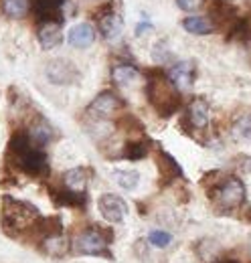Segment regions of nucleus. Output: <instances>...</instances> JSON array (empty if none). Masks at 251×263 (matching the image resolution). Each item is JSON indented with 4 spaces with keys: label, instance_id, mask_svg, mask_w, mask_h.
<instances>
[{
    "label": "nucleus",
    "instance_id": "nucleus-1",
    "mask_svg": "<svg viewBox=\"0 0 251 263\" xmlns=\"http://www.w3.org/2000/svg\"><path fill=\"white\" fill-rule=\"evenodd\" d=\"M8 160L14 168H19L29 176H45L49 172L47 156L41 152V148L32 146L27 132L12 134L8 144Z\"/></svg>",
    "mask_w": 251,
    "mask_h": 263
},
{
    "label": "nucleus",
    "instance_id": "nucleus-2",
    "mask_svg": "<svg viewBox=\"0 0 251 263\" xmlns=\"http://www.w3.org/2000/svg\"><path fill=\"white\" fill-rule=\"evenodd\" d=\"M41 219L39 209L25 202V200H16L12 197H4L2 200V229L8 235H19L23 231L32 229V225Z\"/></svg>",
    "mask_w": 251,
    "mask_h": 263
},
{
    "label": "nucleus",
    "instance_id": "nucleus-3",
    "mask_svg": "<svg viewBox=\"0 0 251 263\" xmlns=\"http://www.w3.org/2000/svg\"><path fill=\"white\" fill-rule=\"evenodd\" d=\"M146 96H148L150 103L156 107V111L162 118L172 116L181 105V96L176 93V87L160 71H150L148 73Z\"/></svg>",
    "mask_w": 251,
    "mask_h": 263
},
{
    "label": "nucleus",
    "instance_id": "nucleus-4",
    "mask_svg": "<svg viewBox=\"0 0 251 263\" xmlns=\"http://www.w3.org/2000/svg\"><path fill=\"white\" fill-rule=\"evenodd\" d=\"M213 198L223 211H231L245 200V186L239 178H225L213 191Z\"/></svg>",
    "mask_w": 251,
    "mask_h": 263
},
{
    "label": "nucleus",
    "instance_id": "nucleus-5",
    "mask_svg": "<svg viewBox=\"0 0 251 263\" xmlns=\"http://www.w3.org/2000/svg\"><path fill=\"white\" fill-rule=\"evenodd\" d=\"M114 233L103 229H87L77 237V251L83 255H107V243L112 241Z\"/></svg>",
    "mask_w": 251,
    "mask_h": 263
},
{
    "label": "nucleus",
    "instance_id": "nucleus-6",
    "mask_svg": "<svg viewBox=\"0 0 251 263\" xmlns=\"http://www.w3.org/2000/svg\"><path fill=\"white\" fill-rule=\"evenodd\" d=\"M47 79L55 85H73L79 79V71L67 59H55L47 65Z\"/></svg>",
    "mask_w": 251,
    "mask_h": 263
},
{
    "label": "nucleus",
    "instance_id": "nucleus-7",
    "mask_svg": "<svg viewBox=\"0 0 251 263\" xmlns=\"http://www.w3.org/2000/svg\"><path fill=\"white\" fill-rule=\"evenodd\" d=\"M97 206H99V213L103 215V219L110 221V223H122L126 219V215H128L126 200L122 197H118V195H112V193L101 195Z\"/></svg>",
    "mask_w": 251,
    "mask_h": 263
},
{
    "label": "nucleus",
    "instance_id": "nucleus-8",
    "mask_svg": "<svg viewBox=\"0 0 251 263\" xmlns=\"http://www.w3.org/2000/svg\"><path fill=\"white\" fill-rule=\"evenodd\" d=\"M63 2L65 0H31V10L41 25L63 23Z\"/></svg>",
    "mask_w": 251,
    "mask_h": 263
},
{
    "label": "nucleus",
    "instance_id": "nucleus-9",
    "mask_svg": "<svg viewBox=\"0 0 251 263\" xmlns=\"http://www.w3.org/2000/svg\"><path fill=\"white\" fill-rule=\"evenodd\" d=\"M120 107H122V101H120V98H118L116 93H112V91H103V93H99V96L92 101V105H89V114H92L94 118L105 120V118L114 116Z\"/></svg>",
    "mask_w": 251,
    "mask_h": 263
},
{
    "label": "nucleus",
    "instance_id": "nucleus-10",
    "mask_svg": "<svg viewBox=\"0 0 251 263\" xmlns=\"http://www.w3.org/2000/svg\"><path fill=\"white\" fill-rule=\"evenodd\" d=\"M166 77L176 89H188L194 81V65L190 61H181L168 71Z\"/></svg>",
    "mask_w": 251,
    "mask_h": 263
},
{
    "label": "nucleus",
    "instance_id": "nucleus-11",
    "mask_svg": "<svg viewBox=\"0 0 251 263\" xmlns=\"http://www.w3.org/2000/svg\"><path fill=\"white\" fill-rule=\"evenodd\" d=\"M27 134H29V140H31V144L34 148H43V146H47L53 140V128L43 118H37L31 124V128H29Z\"/></svg>",
    "mask_w": 251,
    "mask_h": 263
},
{
    "label": "nucleus",
    "instance_id": "nucleus-12",
    "mask_svg": "<svg viewBox=\"0 0 251 263\" xmlns=\"http://www.w3.org/2000/svg\"><path fill=\"white\" fill-rule=\"evenodd\" d=\"M122 29H124L122 16H120V14H116L112 8H107V10H105V14H99V31H101V34H103L105 39H110V41H112V39L120 36Z\"/></svg>",
    "mask_w": 251,
    "mask_h": 263
},
{
    "label": "nucleus",
    "instance_id": "nucleus-13",
    "mask_svg": "<svg viewBox=\"0 0 251 263\" xmlns=\"http://www.w3.org/2000/svg\"><path fill=\"white\" fill-rule=\"evenodd\" d=\"M69 45L75 47V49H87L92 43L95 41V31L92 25L87 23H81V25H75L71 31H69Z\"/></svg>",
    "mask_w": 251,
    "mask_h": 263
},
{
    "label": "nucleus",
    "instance_id": "nucleus-14",
    "mask_svg": "<svg viewBox=\"0 0 251 263\" xmlns=\"http://www.w3.org/2000/svg\"><path fill=\"white\" fill-rule=\"evenodd\" d=\"M63 41L61 23H43L39 29V43L43 49H55Z\"/></svg>",
    "mask_w": 251,
    "mask_h": 263
},
{
    "label": "nucleus",
    "instance_id": "nucleus-15",
    "mask_svg": "<svg viewBox=\"0 0 251 263\" xmlns=\"http://www.w3.org/2000/svg\"><path fill=\"white\" fill-rule=\"evenodd\" d=\"M87 180H89V170L87 168H71L63 174L65 189L73 191V193H85Z\"/></svg>",
    "mask_w": 251,
    "mask_h": 263
},
{
    "label": "nucleus",
    "instance_id": "nucleus-16",
    "mask_svg": "<svg viewBox=\"0 0 251 263\" xmlns=\"http://www.w3.org/2000/svg\"><path fill=\"white\" fill-rule=\"evenodd\" d=\"M209 118H211L209 103L205 99H192L188 105V122L194 128H205L209 124Z\"/></svg>",
    "mask_w": 251,
    "mask_h": 263
},
{
    "label": "nucleus",
    "instance_id": "nucleus-17",
    "mask_svg": "<svg viewBox=\"0 0 251 263\" xmlns=\"http://www.w3.org/2000/svg\"><path fill=\"white\" fill-rule=\"evenodd\" d=\"M158 170H160V174H162V182L166 184V182H170V180H174V178H178L183 172H181V166L176 164V160L170 156V154H166V152H158Z\"/></svg>",
    "mask_w": 251,
    "mask_h": 263
},
{
    "label": "nucleus",
    "instance_id": "nucleus-18",
    "mask_svg": "<svg viewBox=\"0 0 251 263\" xmlns=\"http://www.w3.org/2000/svg\"><path fill=\"white\" fill-rule=\"evenodd\" d=\"M43 247L49 255H55V257H61L67 253L69 249V239L65 237V233L59 231V233H53V235H47L43 239Z\"/></svg>",
    "mask_w": 251,
    "mask_h": 263
},
{
    "label": "nucleus",
    "instance_id": "nucleus-19",
    "mask_svg": "<svg viewBox=\"0 0 251 263\" xmlns=\"http://www.w3.org/2000/svg\"><path fill=\"white\" fill-rule=\"evenodd\" d=\"M51 197L55 200V204L59 206H71V209H77V206H83L85 204V193H73V191H51Z\"/></svg>",
    "mask_w": 251,
    "mask_h": 263
},
{
    "label": "nucleus",
    "instance_id": "nucleus-20",
    "mask_svg": "<svg viewBox=\"0 0 251 263\" xmlns=\"http://www.w3.org/2000/svg\"><path fill=\"white\" fill-rule=\"evenodd\" d=\"M136 77H138V69L134 65L122 63V65H116L112 69V81L116 85H130L136 81Z\"/></svg>",
    "mask_w": 251,
    "mask_h": 263
},
{
    "label": "nucleus",
    "instance_id": "nucleus-21",
    "mask_svg": "<svg viewBox=\"0 0 251 263\" xmlns=\"http://www.w3.org/2000/svg\"><path fill=\"white\" fill-rule=\"evenodd\" d=\"M183 27H185V31L192 34H209L213 33V23L209 21V18H205V16H188L183 21Z\"/></svg>",
    "mask_w": 251,
    "mask_h": 263
},
{
    "label": "nucleus",
    "instance_id": "nucleus-22",
    "mask_svg": "<svg viewBox=\"0 0 251 263\" xmlns=\"http://www.w3.org/2000/svg\"><path fill=\"white\" fill-rule=\"evenodd\" d=\"M29 8V0H2V12L10 18H23Z\"/></svg>",
    "mask_w": 251,
    "mask_h": 263
},
{
    "label": "nucleus",
    "instance_id": "nucleus-23",
    "mask_svg": "<svg viewBox=\"0 0 251 263\" xmlns=\"http://www.w3.org/2000/svg\"><path fill=\"white\" fill-rule=\"evenodd\" d=\"M148 154V142L144 140H132L124 146V158L128 160H140Z\"/></svg>",
    "mask_w": 251,
    "mask_h": 263
},
{
    "label": "nucleus",
    "instance_id": "nucleus-24",
    "mask_svg": "<svg viewBox=\"0 0 251 263\" xmlns=\"http://www.w3.org/2000/svg\"><path fill=\"white\" fill-rule=\"evenodd\" d=\"M114 178H116V182L122 189H126V191L136 189V184L140 182V174L136 170H116L114 172Z\"/></svg>",
    "mask_w": 251,
    "mask_h": 263
},
{
    "label": "nucleus",
    "instance_id": "nucleus-25",
    "mask_svg": "<svg viewBox=\"0 0 251 263\" xmlns=\"http://www.w3.org/2000/svg\"><path fill=\"white\" fill-rule=\"evenodd\" d=\"M148 241H150L154 247L164 249V247H168V245L172 243V235L166 233V231H152V233L148 235Z\"/></svg>",
    "mask_w": 251,
    "mask_h": 263
},
{
    "label": "nucleus",
    "instance_id": "nucleus-26",
    "mask_svg": "<svg viewBox=\"0 0 251 263\" xmlns=\"http://www.w3.org/2000/svg\"><path fill=\"white\" fill-rule=\"evenodd\" d=\"M235 136H239V138L251 142V114L243 116L241 120H237V124H235Z\"/></svg>",
    "mask_w": 251,
    "mask_h": 263
},
{
    "label": "nucleus",
    "instance_id": "nucleus-27",
    "mask_svg": "<svg viewBox=\"0 0 251 263\" xmlns=\"http://www.w3.org/2000/svg\"><path fill=\"white\" fill-rule=\"evenodd\" d=\"M205 0H176V4L183 8V10H196L203 6Z\"/></svg>",
    "mask_w": 251,
    "mask_h": 263
},
{
    "label": "nucleus",
    "instance_id": "nucleus-28",
    "mask_svg": "<svg viewBox=\"0 0 251 263\" xmlns=\"http://www.w3.org/2000/svg\"><path fill=\"white\" fill-rule=\"evenodd\" d=\"M148 29H150L148 23H146V25H140V27H138V34H142V31H148Z\"/></svg>",
    "mask_w": 251,
    "mask_h": 263
},
{
    "label": "nucleus",
    "instance_id": "nucleus-29",
    "mask_svg": "<svg viewBox=\"0 0 251 263\" xmlns=\"http://www.w3.org/2000/svg\"><path fill=\"white\" fill-rule=\"evenodd\" d=\"M215 263H239V261H235V259H221V261H215Z\"/></svg>",
    "mask_w": 251,
    "mask_h": 263
}]
</instances>
